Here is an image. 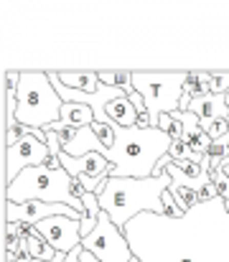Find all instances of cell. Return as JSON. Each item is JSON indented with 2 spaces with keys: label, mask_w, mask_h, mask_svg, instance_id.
<instances>
[{
  "label": "cell",
  "mask_w": 229,
  "mask_h": 262,
  "mask_svg": "<svg viewBox=\"0 0 229 262\" xmlns=\"http://www.w3.org/2000/svg\"><path fill=\"white\" fill-rule=\"evenodd\" d=\"M122 232L140 262H229V211L224 199L199 204L181 219L140 214Z\"/></svg>",
  "instance_id": "cell-1"
},
{
  "label": "cell",
  "mask_w": 229,
  "mask_h": 262,
  "mask_svg": "<svg viewBox=\"0 0 229 262\" xmlns=\"http://www.w3.org/2000/svg\"><path fill=\"white\" fill-rule=\"evenodd\" d=\"M173 178L163 173L155 178H107L105 193L97 196L102 211L125 229L140 214H163V193L171 188Z\"/></svg>",
  "instance_id": "cell-2"
},
{
  "label": "cell",
  "mask_w": 229,
  "mask_h": 262,
  "mask_svg": "<svg viewBox=\"0 0 229 262\" xmlns=\"http://www.w3.org/2000/svg\"><path fill=\"white\" fill-rule=\"evenodd\" d=\"M168 148L171 138L158 127L140 130L117 125V140L105 158L115 166L112 178H153L160 158L168 156Z\"/></svg>",
  "instance_id": "cell-3"
},
{
  "label": "cell",
  "mask_w": 229,
  "mask_h": 262,
  "mask_svg": "<svg viewBox=\"0 0 229 262\" xmlns=\"http://www.w3.org/2000/svg\"><path fill=\"white\" fill-rule=\"evenodd\" d=\"M74 178L64 168L49 171L46 166L26 168L15 181L5 186V201L23 204V201H46V204H64L76 209L84 216V204L72 193Z\"/></svg>",
  "instance_id": "cell-4"
},
{
  "label": "cell",
  "mask_w": 229,
  "mask_h": 262,
  "mask_svg": "<svg viewBox=\"0 0 229 262\" xmlns=\"http://www.w3.org/2000/svg\"><path fill=\"white\" fill-rule=\"evenodd\" d=\"M61 104L64 99L54 89L49 72H20L15 122L46 130L49 125L61 120Z\"/></svg>",
  "instance_id": "cell-5"
},
{
  "label": "cell",
  "mask_w": 229,
  "mask_h": 262,
  "mask_svg": "<svg viewBox=\"0 0 229 262\" xmlns=\"http://www.w3.org/2000/svg\"><path fill=\"white\" fill-rule=\"evenodd\" d=\"M189 72H133V89L145 99L153 127L160 115H173L183 99V82Z\"/></svg>",
  "instance_id": "cell-6"
},
{
  "label": "cell",
  "mask_w": 229,
  "mask_h": 262,
  "mask_svg": "<svg viewBox=\"0 0 229 262\" xmlns=\"http://www.w3.org/2000/svg\"><path fill=\"white\" fill-rule=\"evenodd\" d=\"M81 247L94 255L99 262H133L135 255L130 250V242L125 237V232L102 211L99 214V224L97 229L81 239Z\"/></svg>",
  "instance_id": "cell-7"
},
{
  "label": "cell",
  "mask_w": 229,
  "mask_h": 262,
  "mask_svg": "<svg viewBox=\"0 0 229 262\" xmlns=\"http://www.w3.org/2000/svg\"><path fill=\"white\" fill-rule=\"evenodd\" d=\"M49 156H51V150H49L46 133L33 127L31 135H23L15 145L8 148V156H5V186L10 181H15L26 168L44 166Z\"/></svg>",
  "instance_id": "cell-8"
},
{
  "label": "cell",
  "mask_w": 229,
  "mask_h": 262,
  "mask_svg": "<svg viewBox=\"0 0 229 262\" xmlns=\"http://www.w3.org/2000/svg\"><path fill=\"white\" fill-rule=\"evenodd\" d=\"M36 232L61 255L74 252L81 245V219H69V216H51L41 224H36Z\"/></svg>",
  "instance_id": "cell-9"
},
{
  "label": "cell",
  "mask_w": 229,
  "mask_h": 262,
  "mask_svg": "<svg viewBox=\"0 0 229 262\" xmlns=\"http://www.w3.org/2000/svg\"><path fill=\"white\" fill-rule=\"evenodd\" d=\"M51 216H69V219H81V214L64 206V204H46V201H23V204H10L5 201V222H26L31 227L51 219Z\"/></svg>",
  "instance_id": "cell-10"
},
{
  "label": "cell",
  "mask_w": 229,
  "mask_h": 262,
  "mask_svg": "<svg viewBox=\"0 0 229 262\" xmlns=\"http://www.w3.org/2000/svg\"><path fill=\"white\" fill-rule=\"evenodd\" d=\"M61 168L72 178L87 176V178H112L115 166L102 156V153H87L81 158H72L67 153H61Z\"/></svg>",
  "instance_id": "cell-11"
},
{
  "label": "cell",
  "mask_w": 229,
  "mask_h": 262,
  "mask_svg": "<svg viewBox=\"0 0 229 262\" xmlns=\"http://www.w3.org/2000/svg\"><path fill=\"white\" fill-rule=\"evenodd\" d=\"M173 120H178L181 122V127H183V140L189 143V148L196 153V156H206V150H209V145H212V138L204 133V127H201V122H199V117L194 115V112H173Z\"/></svg>",
  "instance_id": "cell-12"
},
{
  "label": "cell",
  "mask_w": 229,
  "mask_h": 262,
  "mask_svg": "<svg viewBox=\"0 0 229 262\" xmlns=\"http://www.w3.org/2000/svg\"><path fill=\"white\" fill-rule=\"evenodd\" d=\"M189 112L199 117V122H217V120H229V104L227 97L219 94H206L199 99H191Z\"/></svg>",
  "instance_id": "cell-13"
},
{
  "label": "cell",
  "mask_w": 229,
  "mask_h": 262,
  "mask_svg": "<svg viewBox=\"0 0 229 262\" xmlns=\"http://www.w3.org/2000/svg\"><path fill=\"white\" fill-rule=\"evenodd\" d=\"M105 117L112 120V122H117L120 127H135L138 112H135L130 97H120V99L107 102V107H105Z\"/></svg>",
  "instance_id": "cell-14"
},
{
  "label": "cell",
  "mask_w": 229,
  "mask_h": 262,
  "mask_svg": "<svg viewBox=\"0 0 229 262\" xmlns=\"http://www.w3.org/2000/svg\"><path fill=\"white\" fill-rule=\"evenodd\" d=\"M59 79L69 89L84 92V94H97L102 89V82H99L97 72H59Z\"/></svg>",
  "instance_id": "cell-15"
},
{
  "label": "cell",
  "mask_w": 229,
  "mask_h": 262,
  "mask_svg": "<svg viewBox=\"0 0 229 262\" xmlns=\"http://www.w3.org/2000/svg\"><path fill=\"white\" fill-rule=\"evenodd\" d=\"M61 122L69 127H89L94 122V110L89 104H76V102H64L61 104Z\"/></svg>",
  "instance_id": "cell-16"
},
{
  "label": "cell",
  "mask_w": 229,
  "mask_h": 262,
  "mask_svg": "<svg viewBox=\"0 0 229 262\" xmlns=\"http://www.w3.org/2000/svg\"><path fill=\"white\" fill-rule=\"evenodd\" d=\"M23 247H26V252L33 257V260H38V262H51V260H56V250L36 232V227H33V234L28 237V239H23Z\"/></svg>",
  "instance_id": "cell-17"
},
{
  "label": "cell",
  "mask_w": 229,
  "mask_h": 262,
  "mask_svg": "<svg viewBox=\"0 0 229 262\" xmlns=\"http://www.w3.org/2000/svg\"><path fill=\"white\" fill-rule=\"evenodd\" d=\"M183 94L191 99L212 94V72H189V77L183 82Z\"/></svg>",
  "instance_id": "cell-18"
},
{
  "label": "cell",
  "mask_w": 229,
  "mask_h": 262,
  "mask_svg": "<svg viewBox=\"0 0 229 262\" xmlns=\"http://www.w3.org/2000/svg\"><path fill=\"white\" fill-rule=\"evenodd\" d=\"M171 196L176 199V204L181 206V211L183 214H189L194 206H199L201 201H199V193L196 191H191V188H186V186H181V183H171Z\"/></svg>",
  "instance_id": "cell-19"
},
{
  "label": "cell",
  "mask_w": 229,
  "mask_h": 262,
  "mask_svg": "<svg viewBox=\"0 0 229 262\" xmlns=\"http://www.w3.org/2000/svg\"><path fill=\"white\" fill-rule=\"evenodd\" d=\"M168 156H171L176 163H181V161H196V163H204V158H201V156H196V153L189 148V143H186L183 138H181V140H171Z\"/></svg>",
  "instance_id": "cell-20"
},
{
  "label": "cell",
  "mask_w": 229,
  "mask_h": 262,
  "mask_svg": "<svg viewBox=\"0 0 229 262\" xmlns=\"http://www.w3.org/2000/svg\"><path fill=\"white\" fill-rule=\"evenodd\" d=\"M158 130H163L171 140H181L183 138V127L178 120H173V115H160L158 117Z\"/></svg>",
  "instance_id": "cell-21"
},
{
  "label": "cell",
  "mask_w": 229,
  "mask_h": 262,
  "mask_svg": "<svg viewBox=\"0 0 229 262\" xmlns=\"http://www.w3.org/2000/svg\"><path fill=\"white\" fill-rule=\"evenodd\" d=\"M212 181H214L219 196H222L224 201H229V176L224 173L222 168H212Z\"/></svg>",
  "instance_id": "cell-22"
},
{
  "label": "cell",
  "mask_w": 229,
  "mask_h": 262,
  "mask_svg": "<svg viewBox=\"0 0 229 262\" xmlns=\"http://www.w3.org/2000/svg\"><path fill=\"white\" fill-rule=\"evenodd\" d=\"M160 201H163V214H165V216H171V219H181V216H183V211H181V206L176 204V199L171 196V191H165Z\"/></svg>",
  "instance_id": "cell-23"
},
{
  "label": "cell",
  "mask_w": 229,
  "mask_h": 262,
  "mask_svg": "<svg viewBox=\"0 0 229 262\" xmlns=\"http://www.w3.org/2000/svg\"><path fill=\"white\" fill-rule=\"evenodd\" d=\"M130 102H133V107H135V112H138V115L148 112V107H145V99H143L138 92H133V94H130Z\"/></svg>",
  "instance_id": "cell-24"
},
{
  "label": "cell",
  "mask_w": 229,
  "mask_h": 262,
  "mask_svg": "<svg viewBox=\"0 0 229 262\" xmlns=\"http://www.w3.org/2000/svg\"><path fill=\"white\" fill-rule=\"evenodd\" d=\"M81 252H84V247L79 245L74 252H69V255H67V260H64V262H81Z\"/></svg>",
  "instance_id": "cell-25"
},
{
  "label": "cell",
  "mask_w": 229,
  "mask_h": 262,
  "mask_svg": "<svg viewBox=\"0 0 229 262\" xmlns=\"http://www.w3.org/2000/svg\"><path fill=\"white\" fill-rule=\"evenodd\" d=\"M67 260V255H61V252H59V255H56V260H51V262H64ZM33 262H38V260H33Z\"/></svg>",
  "instance_id": "cell-26"
},
{
  "label": "cell",
  "mask_w": 229,
  "mask_h": 262,
  "mask_svg": "<svg viewBox=\"0 0 229 262\" xmlns=\"http://www.w3.org/2000/svg\"><path fill=\"white\" fill-rule=\"evenodd\" d=\"M227 211H229V201H227Z\"/></svg>",
  "instance_id": "cell-27"
},
{
  "label": "cell",
  "mask_w": 229,
  "mask_h": 262,
  "mask_svg": "<svg viewBox=\"0 0 229 262\" xmlns=\"http://www.w3.org/2000/svg\"><path fill=\"white\" fill-rule=\"evenodd\" d=\"M227 104H229V94H227Z\"/></svg>",
  "instance_id": "cell-28"
}]
</instances>
